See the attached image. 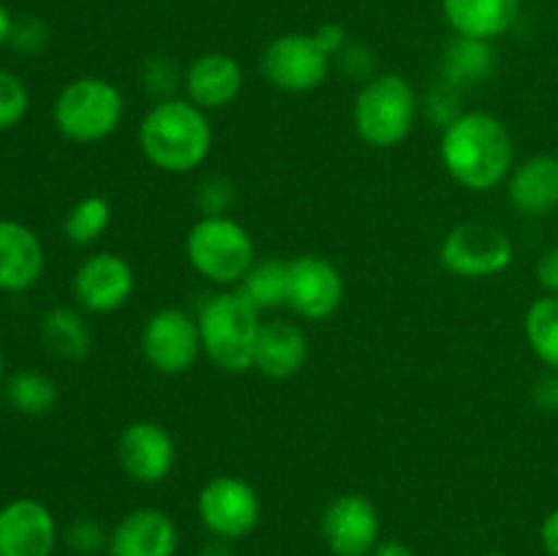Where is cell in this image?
Here are the masks:
<instances>
[{
  "instance_id": "obj_1",
  "label": "cell",
  "mask_w": 558,
  "mask_h": 556,
  "mask_svg": "<svg viewBox=\"0 0 558 556\" xmlns=\"http://www.w3.org/2000/svg\"><path fill=\"white\" fill-rule=\"evenodd\" d=\"M439 156L447 174L469 191H494L515 167L512 134L496 114L472 109L445 125Z\"/></svg>"
},
{
  "instance_id": "obj_2",
  "label": "cell",
  "mask_w": 558,
  "mask_h": 556,
  "mask_svg": "<svg viewBox=\"0 0 558 556\" xmlns=\"http://www.w3.org/2000/svg\"><path fill=\"white\" fill-rule=\"evenodd\" d=\"M136 142L147 161L169 174H189L213 150V125L205 109L189 98L156 101L140 120Z\"/></svg>"
},
{
  "instance_id": "obj_3",
  "label": "cell",
  "mask_w": 558,
  "mask_h": 556,
  "mask_svg": "<svg viewBox=\"0 0 558 556\" xmlns=\"http://www.w3.org/2000/svg\"><path fill=\"white\" fill-rule=\"evenodd\" d=\"M262 311L245 300L240 289H223L199 305L202 352L216 368L227 374H245L254 368L256 341L262 330Z\"/></svg>"
},
{
  "instance_id": "obj_4",
  "label": "cell",
  "mask_w": 558,
  "mask_h": 556,
  "mask_svg": "<svg viewBox=\"0 0 558 556\" xmlns=\"http://www.w3.org/2000/svg\"><path fill=\"white\" fill-rule=\"evenodd\" d=\"M417 93L401 74H376L363 82L352 104V123L371 147H396L417 123Z\"/></svg>"
},
{
  "instance_id": "obj_5",
  "label": "cell",
  "mask_w": 558,
  "mask_h": 556,
  "mask_svg": "<svg viewBox=\"0 0 558 556\" xmlns=\"http://www.w3.org/2000/svg\"><path fill=\"white\" fill-rule=\"evenodd\" d=\"M189 265L218 287H238L256 262V243L232 216H199L185 234Z\"/></svg>"
},
{
  "instance_id": "obj_6",
  "label": "cell",
  "mask_w": 558,
  "mask_h": 556,
  "mask_svg": "<svg viewBox=\"0 0 558 556\" xmlns=\"http://www.w3.org/2000/svg\"><path fill=\"white\" fill-rule=\"evenodd\" d=\"M123 118V90L104 76H76L58 93L52 107L54 129L80 145H93L112 136Z\"/></svg>"
},
{
  "instance_id": "obj_7",
  "label": "cell",
  "mask_w": 558,
  "mask_h": 556,
  "mask_svg": "<svg viewBox=\"0 0 558 556\" xmlns=\"http://www.w3.org/2000/svg\"><path fill=\"white\" fill-rule=\"evenodd\" d=\"M515 245L496 223L466 221L445 234L439 259L458 278H494L512 265Z\"/></svg>"
},
{
  "instance_id": "obj_8",
  "label": "cell",
  "mask_w": 558,
  "mask_h": 556,
  "mask_svg": "<svg viewBox=\"0 0 558 556\" xmlns=\"http://www.w3.org/2000/svg\"><path fill=\"white\" fill-rule=\"evenodd\" d=\"M202 527L218 540H243L254 534L262 521L259 491L238 474H216L196 496Z\"/></svg>"
},
{
  "instance_id": "obj_9",
  "label": "cell",
  "mask_w": 558,
  "mask_h": 556,
  "mask_svg": "<svg viewBox=\"0 0 558 556\" xmlns=\"http://www.w3.org/2000/svg\"><path fill=\"white\" fill-rule=\"evenodd\" d=\"M140 349L147 365L158 374H185L194 368L199 354H205L202 352L199 322L194 314H189L185 309H174V305L153 311L142 325Z\"/></svg>"
},
{
  "instance_id": "obj_10",
  "label": "cell",
  "mask_w": 558,
  "mask_h": 556,
  "mask_svg": "<svg viewBox=\"0 0 558 556\" xmlns=\"http://www.w3.org/2000/svg\"><path fill=\"white\" fill-rule=\"evenodd\" d=\"M259 63L276 90L311 93L327 82L332 58L319 47L314 33H283L267 44Z\"/></svg>"
},
{
  "instance_id": "obj_11",
  "label": "cell",
  "mask_w": 558,
  "mask_h": 556,
  "mask_svg": "<svg viewBox=\"0 0 558 556\" xmlns=\"http://www.w3.org/2000/svg\"><path fill=\"white\" fill-rule=\"evenodd\" d=\"M347 283L341 270L322 254H298L287 259V309L300 319H330L343 303Z\"/></svg>"
},
{
  "instance_id": "obj_12",
  "label": "cell",
  "mask_w": 558,
  "mask_h": 556,
  "mask_svg": "<svg viewBox=\"0 0 558 556\" xmlns=\"http://www.w3.org/2000/svg\"><path fill=\"white\" fill-rule=\"evenodd\" d=\"M379 534V510L363 494H338L322 512V540L332 556H371Z\"/></svg>"
},
{
  "instance_id": "obj_13",
  "label": "cell",
  "mask_w": 558,
  "mask_h": 556,
  "mask_svg": "<svg viewBox=\"0 0 558 556\" xmlns=\"http://www.w3.org/2000/svg\"><path fill=\"white\" fill-rule=\"evenodd\" d=\"M118 463L125 478L142 485H158L172 474L178 445L156 420H134L118 436Z\"/></svg>"
},
{
  "instance_id": "obj_14",
  "label": "cell",
  "mask_w": 558,
  "mask_h": 556,
  "mask_svg": "<svg viewBox=\"0 0 558 556\" xmlns=\"http://www.w3.org/2000/svg\"><path fill=\"white\" fill-rule=\"evenodd\" d=\"M134 267L114 251H98V254L87 256L71 278L74 300L80 303V309L90 311V314H112V311L123 309L134 294Z\"/></svg>"
},
{
  "instance_id": "obj_15",
  "label": "cell",
  "mask_w": 558,
  "mask_h": 556,
  "mask_svg": "<svg viewBox=\"0 0 558 556\" xmlns=\"http://www.w3.org/2000/svg\"><path fill=\"white\" fill-rule=\"evenodd\" d=\"M58 521L44 501L20 496L0 507V556H52Z\"/></svg>"
},
{
  "instance_id": "obj_16",
  "label": "cell",
  "mask_w": 558,
  "mask_h": 556,
  "mask_svg": "<svg viewBox=\"0 0 558 556\" xmlns=\"http://www.w3.org/2000/svg\"><path fill=\"white\" fill-rule=\"evenodd\" d=\"M178 523L161 507H136L109 532V556H174Z\"/></svg>"
},
{
  "instance_id": "obj_17",
  "label": "cell",
  "mask_w": 558,
  "mask_h": 556,
  "mask_svg": "<svg viewBox=\"0 0 558 556\" xmlns=\"http://www.w3.org/2000/svg\"><path fill=\"white\" fill-rule=\"evenodd\" d=\"M243 65L229 52H205L185 65L183 90L191 104L210 112L223 109L243 90Z\"/></svg>"
},
{
  "instance_id": "obj_18",
  "label": "cell",
  "mask_w": 558,
  "mask_h": 556,
  "mask_svg": "<svg viewBox=\"0 0 558 556\" xmlns=\"http://www.w3.org/2000/svg\"><path fill=\"white\" fill-rule=\"evenodd\" d=\"M44 243L27 223L0 218V292H27L44 273Z\"/></svg>"
},
{
  "instance_id": "obj_19",
  "label": "cell",
  "mask_w": 558,
  "mask_h": 556,
  "mask_svg": "<svg viewBox=\"0 0 558 556\" xmlns=\"http://www.w3.org/2000/svg\"><path fill=\"white\" fill-rule=\"evenodd\" d=\"M507 200L529 218H543L558 210V156L537 153L515 164L507 178Z\"/></svg>"
},
{
  "instance_id": "obj_20",
  "label": "cell",
  "mask_w": 558,
  "mask_h": 556,
  "mask_svg": "<svg viewBox=\"0 0 558 556\" xmlns=\"http://www.w3.org/2000/svg\"><path fill=\"white\" fill-rule=\"evenodd\" d=\"M308 360V333L292 319L262 322L254 368L267 379H292Z\"/></svg>"
},
{
  "instance_id": "obj_21",
  "label": "cell",
  "mask_w": 558,
  "mask_h": 556,
  "mask_svg": "<svg viewBox=\"0 0 558 556\" xmlns=\"http://www.w3.org/2000/svg\"><path fill=\"white\" fill-rule=\"evenodd\" d=\"M523 0H441V14L456 36L496 41L515 27Z\"/></svg>"
},
{
  "instance_id": "obj_22",
  "label": "cell",
  "mask_w": 558,
  "mask_h": 556,
  "mask_svg": "<svg viewBox=\"0 0 558 556\" xmlns=\"http://www.w3.org/2000/svg\"><path fill=\"white\" fill-rule=\"evenodd\" d=\"M496 65L494 41H480V38L452 36L441 55V82L452 87H469L488 80Z\"/></svg>"
},
{
  "instance_id": "obj_23",
  "label": "cell",
  "mask_w": 558,
  "mask_h": 556,
  "mask_svg": "<svg viewBox=\"0 0 558 556\" xmlns=\"http://www.w3.org/2000/svg\"><path fill=\"white\" fill-rule=\"evenodd\" d=\"M41 338L49 352L63 360L87 358L93 343V333L85 314L76 309H65V305H58V309L44 314Z\"/></svg>"
},
{
  "instance_id": "obj_24",
  "label": "cell",
  "mask_w": 558,
  "mask_h": 556,
  "mask_svg": "<svg viewBox=\"0 0 558 556\" xmlns=\"http://www.w3.org/2000/svg\"><path fill=\"white\" fill-rule=\"evenodd\" d=\"M5 398H9V403L20 414L41 418V414L52 412L60 398V390L52 376L44 374V371L27 368L9 376V382H5Z\"/></svg>"
},
{
  "instance_id": "obj_25",
  "label": "cell",
  "mask_w": 558,
  "mask_h": 556,
  "mask_svg": "<svg viewBox=\"0 0 558 556\" xmlns=\"http://www.w3.org/2000/svg\"><path fill=\"white\" fill-rule=\"evenodd\" d=\"M234 289H240L256 311L281 309L287 305V262L272 259V256L256 259Z\"/></svg>"
},
{
  "instance_id": "obj_26",
  "label": "cell",
  "mask_w": 558,
  "mask_h": 556,
  "mask_svg": "<svg viewBox=\"0 0 558 556\" xmlns=\"http://www.w3.org/2000/svg\"><path fill=\"white\" fill-rule=\"evenodd\" d=\"M523 330L539 363L558 371V294H545L529 305Z\"/></svg>"
},
{
  "instance_id": "obj_27",
  "label": "cell",
  "mask_w": 558,
  "mask_h": 556,
  "mask_svg": "<svg viewBox=\"0 0 558 556\" xmlns=\"http://www.w3.org/2000/svg\"><path fill=\"white\" fill-rule=\"evenodd\" d=\"M109 223H112V205H109L107 196L87 194L65 213L63 232L74 245H90L101 240Z\"/></svg>"
},
{
  "instance_id": "obj_28",
  "label": "cell",
  "mask_w": 558,
  "mask_h": 556,
  "mask_svg": "<svg viewBox=\"0 0 558 556\" xmlns=\"http://www.w3.org/2000/svg\"><path fill=\"white\" fill-rule=\"evenodd\" d=\"M31 109V93L25 82L11 71L0 69V131H9L25 120Z\"/></svg>"
},
{
  "instance_id": "obj_29",
  "label": "cell",
  "mask_w": 558,
  "mask_h": 556,
  "mask_svg": "<svg viewBox=\"0 0 558 556\" xmlns=\"http://www.w3.org/2000/svg\"><path fill=\"white\" fill-rule=\"evenodd\" d=\"M234 200H238V189L223 174H207L196 189V207L202 216H227Z\"/></svg>"
},
{
  "instance_id": "obj_30",
  "label": "cell",
  "mask_w": 558,
  "mask_h": 556,
  "mask_svg": "<svg viewBox=\"0 0 558 556\" xmlns=\"http://www.w3.org/2000/svg\"><path fill=\"white\" fill-rule=\"evenodd\" d=\"M63 540L76 556H98L101 551H109V532L93 518H76L74 523H69Z\"/></svg>"
},
{
  "instance_id": "obj_31",
  "label": "cell",
  "mask_w": 558,
  "mask_h": 556,
  "mask_svg": "<svg viewBox=\"0 0 558 556\" xmlns=\"http://www.w3.org/2000/svg\"><path fill=\"white\" fill-rule=\"evenodd\" d=\"M183 74L185 69L180 71L178 63H174L172 58H167V55H153V58H147L145 65H142V82H145L147 90L161 96L158 101L172 98L174 87L183 85Z\"/></svg>"
},
{
  "instance_id": "obj_32",
  "label": "cell",
  "mask_w": 558,
  "mask_h": 556,
  "mask_svg": "<svg viewBox=\"0 0 558 556\" xmlns=\"http://www.w3.org/2000/svg\"><path fill=\"white\" fill-rule=\"evenodd\" d=\"M9 44L20 55H41L49 47V27L38 16H22L14 20Z\"/></svg>"
},
{
  "instance_id": "obj_33",
  "label": "cell",
  "mask_w": 558,
  "mask_h": 556,
  "mask_svg": "<svg viewBox=\"0 0 558 556\" xmlns=\"http://www.w3.org/2000/svg\"><path fill=\"white\" fill-rule=\"evenodd\" d=\"M314 38H316V41H319V47L325 49V52L330 55L332 60H336L338 55H341L343 49H347V44H349L347 27L338 25V22H325V25L316 27Z\"/></svg>"
},
{
  "instance_id": "obj_34",
  "label": "cell",
  "mask_w": 558,
  "mask_h": 556,
  "mask_svg": "<svg viewBox=\"0 0 558 556\" xmlns=\"http://www.w3.org/2000/svg\"><path fill=\"white\" fill-rule=\"evenodd\" d=\"M532 398L543 412H558V371H548V374L534 385Z\"/></svg>"
},
{
  "instance_id": "obj_35",
  "label": "cell",
  "mask_w": 558,
  "mask_h": 556,
  "mask_svg": "<svg viewBox=\"0 0 558 556\" xmlns=\"http://www.w3.org/2000/svg\"><path fill=\"white\" fill-rule=\"evenodd\" d=\"M537 281L548 294H558V245L545 251L537 262Z\"/></svg>"
},
{
  "instance_id": "obj_36",
  "label": "cell",
  "mask_w": 558,
  "mask_h": 556,
  "mask_svg": "<svg viewBox=\"0 0 558 556\" xmlns=\"http://www.w3.org/2000/svg\"><path fill=\"white\" fill-rule=\"evenodd\" d=\"M539 543H543L545 554L558 556V507L545 516L543 527H539Z\"/></svg>"
},
{
  "instance_id": "obj_37",
  "label": "cell",
  "mask_w": 558,
  "mask_h": 556,
  "mask_svg": "<svg viewBox=\"0 0 558 556\" xmlns=\"http://www.w3.org/2000/svg\"><path fill=\"white\" fill-rule=\"evenodd\" d=\"M371 556H417V554H414L407 543H401V540H385V543L376 545Z\"/></svg>"
},
{
  "instance_id": "obj_38",
  "label": "cell",
  "mask_w": 558,
  "mask_h": 556,
  "mask_svg": "<svg viewBox=\"0 0 558 556\" xmlns=\"http://www.w3.org/2000/svg\"><path fill=\"white\" fill-rule=\"evenodd\" d=\"M199 556H234V551H232V543H229V540L210 537L199 548Z\"/></svg>"
},
{
  "instance_id": "obj_39",
  "label": "cell",
  "mask_w": 558,
  "mask_h": 556,
  "mask_svg": "<svg viewBox=\"0 0 558 556\" xmlns=\"http://www.w3.org/2000/svg\"><path fill=\"white\" fill-rule=\"evenodd\" d=\"M11 27H14V16H11L9 9L0 3V47H3V44H9Z\"/></svg>"
},
{
  "instance_id": "obj_40",
  "label": "cell",
  "mask_w": 558,
  "mask_h": 556,
  "mask_svg": "<svg viewBox=\"0 0 558 556\" xmlns=\"http://www.w3.org/2000/svg\"><path fill=\"white\" fill-rule=\"evenodd\" d=\"M3 376H5V360H3V352H0V385H3Z\"/></svg>"
},
{
  "instance_id": "obj_41",
  "label": "cell",
  "mask_w": 558,
  "mask_h": 556,
  "mask_svg": "<svg viewBox=\"0 0 558 556\" xmlns=\"http://www.w3.org/2000/svg\"><path fill=\"white\" fill-rule=\"evenodd\" d=\"M483 556H507V554H501V551H490V554H483Z\"/></svg>"
}]
</instances>
